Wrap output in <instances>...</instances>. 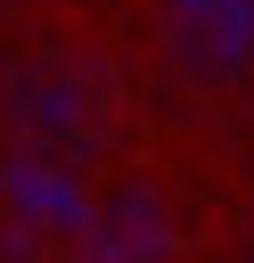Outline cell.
Wrapping results in <instances>:
<instances>
[{
  "label": "cell",
  "mask_w": 254,
  "mask_h": 263,
  "mask_svg": "<svg viewBox=\"0 0 254 263\" xmlns=\"http://www.w3.org/2000/svg\"><path fill=\"white\" fill-rule=\"evenodd\" d=\"M172 16L188 25L197 58H213V74H238V58L254 49V0H172Z\"/></svg>",
  "instance_id": "obj_1"
}]
</instances>
